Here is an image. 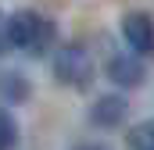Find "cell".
<instances>
[{"instance_id":"obj_2","label":"cell","mask_w":154,"mask_h":150,"mask_svg":"<svg viewBox=\"0 0 154 150\" xmlns=\"http://www.w3.org/2000/svg\"><path fill=\"white\" fill-rule=\"evenodd\" d=\"M93 57L82 43H65L54 50V82L68 86V89H86L93 82Z\"/></svg>"},{"instance_id":"obj_7","label":"cell","mask_w":154,"mask_h":150,"mask_svg":"<svg viewBox=\"0 0 154 150\" xmlns=\"http://www.w3.org/2000/svg\"><path fill=\"white\" fill-rule=\"evenodd\" d=\"M18 147V122L7 107H0V150H14Z\"/></svg>"},{"instance_id":"obj_6","label":"cell","mask_w":154,"mask_h":150,"mask_svg":"<svg viewBox=\"0 0 154 150\" xmlns=\"http://www.w3.org/2000/svg\"><path fill=\"white\" fill-rule=\"evenodd\" d=\"M125 147L129 150H154V122H140L125 132Z\"/></svg>"},{"instance_id":"obj_10","label":"cell","mask_w":154,"mask_h":150,"mask_svg":"<svg viewBox=\"0 0 154 150\" xmlns=\"http://www.w3.org/2000/svg\"><path fill=\"white\" fill-rule=\"evenodd\" d=\"M75 150H111V147H104V143H79Z\"/></svg>"},{"instance_id":"obj_3","label":"cell","mask_w":154,"mask_h":150,"mask_svg":"<svg viewBox=\"0 0 154 150\" xmlns=\"http://www.w3.org/2000/svg\"><path fill=\"white\" fill-rule=\"evenodd\" d=\"M122 39L129 43V50L136 57H151L154 54V18L147 11H125L122 14Z\"/></svg>"},{"instance_id":"obj_8","label":"cell","mask_w":154,"mask_h":150,"mask_svg":"<svg viewBox=\"0 0 154 150\" xmlns=\"http://www.w3.org/2000/svg\"><path fill=\"white\" fill-rule=\"evenodd\" d=\"M0 93H4L7 100H25V97H29V86H25L18 75H4V79H0Z\"/></svg>"},{"instance_id":"obj_9","label":"cell","mask_w":154,"mask_h":150,"mask_svg":"<svg viewBox=\"0 0 154 150\" xmlns=\"http://www.w3.org/2000/svg\"><path fill=\"white\" fill-rule=\"evenodd\" d=\"M11 50V36H7V14L0 11V57Z\"/></svg>"},{"instance_id":"obj_1","label":"cell","mask_w":154,"mask_h":150,"mask_svg":"<svg viewBox=\"0 0 154 150\" xmlns=\"http://www.w3.org/2000/svg\"><path fill=\"white\" fill-rule=\"evenodd\" d=\"M7 36H11V50H22L29 57H43L57 39V25L43 11L22 7V11L7 14Z\"/></svg>"},{"instance_id":"obj_4","label":"cell","mask_w":154,"mask_h":150,"mask_svg":"<svg viewBox=\"0 0 154 150\" xmlns=\"http://www.w3.org/2000/svg\"><path fill=\"white\" fill-rule=\"evenodd\" d=\"M125 114H129V100L118 97V93H104L90 104V122L97 129H118L125 122Z\"/></svg>"},{"instance_id":"obj_5","label":"cell","mask_w":154,"mask_h":150,"mask_svg":"<svg viewBox=\"0 0 154 150\" xmlns=\"http://www.w3.org/2000/svg\"><path fill=\"white\" fill-rule=\"evenodd\" d=\"M108 79L122 89H133L147 79V72H143V61L136 54H115V57H108Z\"/></svg>"}]
</instances>
